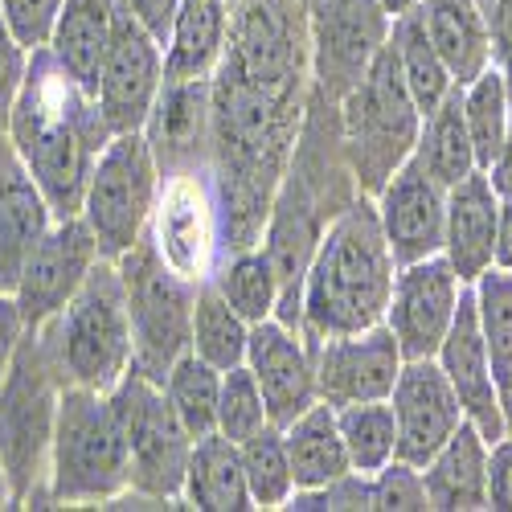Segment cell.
<instances>
[{
  "mask_svg": "<svg viewBox=\"0 0 512 512\" xmlns=\"http://www.w3.org/2000/svg\"><path fill=\"white\" fill-rule=\"evenodd\" d=\"M414 160H418L443 189H451V185L463 181L467 173H476L472 136H467V123H463V87H451L447 99H443L435 111L422 115L418 144H414Z\"/></svg>",
  "mask_w": 512,
  "mask_h": 512,
  "instance_id": "30",
  "label": "cell"
},
{
  "mask_svg": "<svg viewBox=\"0 0 512 512\" xmlns=\"http://www.w3.org/2000/svg\"><path fill=\"white\" fill-rule=\"evenodd\" d=\"M54 209L46 193L29 177L25 160L13 140L0 132V291H13L21 263L29 259L33 242L50 230Z\"/></svg>",
  "mask_w": 512,
  "mask_h": 512,
  "instance_id": "23",
  "label": "cell"
},
{
  "mask_svg": "<svg viewBox=\"0 0 512 512\" xmlns=\"http://www.w3.org/2000/svg\"><path fill=\"white\" fill-rule=\"evenodd\" d=\"M115 13H119V0H62V13L46 41L50 54L62 62V70L91 95L99 82L111 29H115Z\"/></svg>",
  "mask_w": 512,
  "mask_h": 512,
  "instance_id": "27",
  "label": "cell"
},
{
  "mask_svg": "<svg viewBox=\"0 0 512 512\" xmlns=\"http://www.w3.org/2000/svg\"><path fill=\"white\" fill-rule=\"evenodd\" d=\"M291 512H316V508H373V492H369V476L361 472H345V476H336L320 488H300V492H291V500L283 504Z\"/></svg>",
  "mask_w": 512,
  "mask_h": 512,
  "instance_id": "41",
  "label": "cell"
},
{
  "mask_svg": "<svg viewBox=\"0 0 512 512\" xmlns=\"http://www.w3.org/2000/svg\"><path fill=\"white\" fill-rule=\"evenodd\" d=\"M398 263L381 234L373 197L357 193L328 222L300 287V332L308 340L365 332L386 320Z\"/></svg>",
  "mask_w": 512,
  "mask_h": 512,
  "instance_id": "3",
  "label": "cell"
},
{
  "mask_svg": "<svg viewBox=\"0 0 512 512\" xmlns=\"http://www.w3.org/2000/svg\"><path fill=\"white\" fill-rule=\"evenodd\" d=\"M160 193V164L144 132H119L103 144L87 193H82V222L91 226L103 259H119L132 250L152 218V205Z\"/></svg>",
  "mask_w": 512,
  "mask_h": 512,
  "instance_id": "9",
  "label": "cell"
},
{
  "mask_svg": "<svg viewBox=\"0 0 512 512\" xmlns=\"http://www.w3.org/2000/svg\"><path fill=\"white\" fill-rule=\"evenodd\" d=\"M390 406L398 422V459L414 467H422L467 422L435 357L402 361V373L390 390Z\"/></svg>",
  "mask_w": 512,
  "mask_h": 512,
  "instance_id": "18",
  "label": "cell"
},
{
  "mask_svg": "<svg viewBox=\"0 0 512 512\" xmlns=\"http://www.w3.org/2000/svg\"><path fill=\"white\" fill-rule=\"evenodd\" d=\"M115 267L123 279L127 320H132V373L160 386L173 361L189 353L197 283L168 267L148 234L132 250H123Z\"/></svg>",
  "mask_w": 512,
  "mask_h": 512,
  "instance_id": "8",
  "label": "cell"
},
{
  "mask_svg": "<svg viewBox=\"0 0 512 512\" xmlns=\"http://www.w3.org/2000/svg\"><path fill=\"white\" fill-rule=\"evenodd\" d=\"M381 234L390 242L394 263H418L443 254V218H447V189L410 156L398 173L373 197Z\"/></svg>",
  "mask_w": 512,
  "mask_h": 512,
  "instance_id": "20",
  "label": "cell"
},
{
  "mask_svg": "<svg viewBox=\"0 0 512 512\" xmlns=\"http://www.w3.org/2000/svg\"><path fill=\"white\" fill-rule=\"evenodd\" d=\"M369 492H373V508H381V512H418V508H426L422 472L414 463H402V459H390L381 472H373Z\"/></svg>",
  "mask_w": 512,
  "mask_h": 512,
  "instance_id": "40",
  "label": "cell"
},
{
  "mask_svg": "<svg viewBox=\"0 0 512 512\" xmlns=\"http://www.w3.org/2000/svg\"><path fill=\"white\" fill-rule=\"evenodd\" d=\"M488 181H492V189H496L500 197H512V119H508V136H504V144H500V156H496L492 168H488Z\"/></svg>",
  "mask_w": 512,
  "mask_h": 512,
  "instance_id": "48",
  "label": "cell"
},
{
  "mask_svg": "<svg viewBox=\"0 0 512 512\" xmlns=\"http://www.w3.org/2000/svg\"><path fill=\"white\" fill-rule=\"evenodd\" d=\"M308 95L312 58L300 0H230L226 50L209 74V168L226 250L263 238Z\"/></svg>",
  "mask_w": 512,
  "mask_h": 512,
  "instance_id": "1",
  "label": "cell"
},
{
  "mask_svg": "<svg viewBox=\"0 0 512 512\" xmlns=\"http://www.w3.org/2000/svg\"><path fill=\"white\" fill-rule=\"evenodd\" d=\"M418 5H422V0H381V9L390 13V21L402 17V13H410V9H418Z\"/></svg>",
  "mask_w": 512,
  "mask_h": 512,
  "instance_id": "49",
  "label": "cell"
},
{
  "mask_svg": "<svg viewBox=\"0 0 512 512\" xmlns=\"http://www.w3.org/2000/svg\"><path fill=\"white\" fill-rule=\"evenodd\" d=\"M267 406H263V390L254 373L246 365H234L222 373V394H218V426L213 431L234 439V443H246L250 435H259L267 426Z\"/></svg>",
  "mask_w": 512,
  "mask_h": 512,
  "instance_id": "39",
  "label": "cell"
},
{
  "mask_svg": "<svg viewBox=\"0 0 512 512\" xmlns=\"http://www.w3.org/2000/svg\"><path fill=\"white\" fill-rule=\"evenodd\" d=\"M496 209L500 193L492 189L488 173L476 168L447 189V218H443V259L459 275L463 287H472L488 267L496 250Z\"/></svg>",
  "mask_w": 512,
  "mask_h": 512,
  "instance_id": "22",
  "label": "cell"
},
{
  "mask_svg": "<svg viewBox=\"0 0 512 512\" xmlns=\"http://www.w3.org/2000/svg\"><path fill=\"white\" fill-rule=\"evenodd\" d=\"M492 267L512 271V197H500V209H496V250H492Z\"/></svg>",
  "mask_w": 512,
  "mask_h": 512,
  "instance_id": "47",
  "label": "cell"
},
{
  "mask_svg": "<svg viewBox=\"0 0 512 512\" xmlns=\"http://www.w3.org/2000/svg\"><path fill=\"white\" fill-rule=\"evenodd\" d=\"M336 422H340V439H345L353 472L373 476L390 459H398V422H394L390 398L340 406L336 410Z\"/></svg>",
  "mask_w": 512,
  "mask_h": 512,
  "instance_id": "36",
  "label": "cell"
},
{
  "mask_svg": "<svg viewBox=\"0 0 512 512\" xmlns=\"http://www.w3.org/2000/svg\"><path fill=\"white\" fill-rule=\"evenodd\" d=\"M181 500L201 512H246L254 508L246 472H242V451L234 439L209 431L193 439L185 480H181Z\"/></svg>",
  "mask_w": 512,
  "mask_h": 512,
  "instance_id": "26",
  "label": "cell"
},
{
  "mask_svg": "<svg viewBox=\"0 0 512 512\" xmlns=\"http://www.w3.org/2000/svg\"><path fill=\"white\" fill-rule=\"evenodd\" d=\"M390 50H394V62L402 70V82H406L414 107L422 115L435 111L447 99V91L455 87V78L443 66L439 50L431 46V37H426L418 9H410V13H402V17L390 21Z\"/></svg>",
  "mask_w": 512,
  "mask_h": 512,
  "instance_id": "32",
  "label": "cell"
},
{
  "mask_svg": "<svg viewBox=\"0 0 512 512\" xmlns=\"http://www.w3.org/2000/svg\"><path fill=\"white\" fill-rule=\"evenodd\" d=\"M488 508L512 512V435L488 447Z\"/></svg>",
  "mask_w": 512,
  "mask_h": 512,
  "instance_id": "44",
  "label": "cell"
},
{
  "mask_svg": "<svg viewBox=\"0 0 512 512\" xmlns=\"http://www.w3.org/2000/svg\"><path fill=\"white\" fill-rule=\"evenodd\" d=\"M463 283L451 271V263L443 254L418 263H402L394 275V291H390V308H386V324L398 340V349L406 361L418 357H435L443 336L455 320Z\"/></svg>",
  "mask_w": 512,
  "mask_h": 512,
  "instance_id": "16",
  "label": "cell"
},
{
  "mask_svg": "<svg viewBox=\"0 0 512 512\" xmlns=\"http://www.w3.org/2000/svg\"><path fill=\"white\" fill-rule=\"evenodd\" d=\"M37 332L66 386L111 394L132 369V320H127L119 267L99 259L70 295V304Z\"/></svg>",
  "mask_w": 512,
  "mask_h": 512,
  "instance_id": "4",
  "label": "cell"
},
{
  "mask_svg": "<svg viewBox=\"0 0 512 512\" xmlns=\"http://www.w3.org/2000/svg\"><path fill=\"white\" fill-rule=\"evenodd\" d=\"M312 91L340 103L390 41V13L381 0H308Z\"/></svg>",
  "mask_w": 512,
  "mask_h": 512,
  "instance_id": "12",
  "label": "cell"
},
{
  "mask_svg": "<svg viewBox=\"0 0 512 512\" xmlns=\"http://www.w3.org/2000/svg\"><path fill=\"white\" fill-rule=\"evenodd\" d=\"M144 234L160 250V259L189 283H205L213 275L226 254V222L209 164H185L160 173V193Z\"/></svg>",
  "mask_w": 512,
  "mask_h": 512,
  "instance_id": "10",
  "label": "cell"
},
{
  "mask_svg": "<svg viewBox=\"0 0 512 512\" xmlns=\"http://www.w3.org/2000/svg\"><path fill=\"white\" fill-rule=\"evenodd\" d=\"M127 492V439L111 394L62 386L46 504H111Z\"/></svg>",
  "mask_w": 512,
  "mask_h": 512,
  "instance_id": "5",
  "label": "cell"
},
{
  "mask_svg": "<svg viewBox=\"0 0 512 512\" xmlns=\"http://www.w3.org/2000/svg\"><path fill=\"white\" fill-rule=\"evenodd\" d=\"M209 283L226 295V304L246 324H259V320L279 312V271H275V263H271V254H267L263 242L226 250L222 263L213 267Z\"/></svg>",
  "mask_w": 512,
  "mask_h": 512,
  "instance_id": "31",
  "label": "cell"
},
{
  "mask_svg": "<svg viewBox=\"0 0 512 512\" xmlns=\"http://www.w3.org/2000/svg\"><path fill=\"white\" fill-rule=\"evenodd\" d=\"M160 390L173 406V414L181 418V426L201 439L218 426V394H222V369H213L209 361H201L197 353H181L173 361V369L164 373Z\"/></svg>",
  "mask_w": 512,
  "mask_h": 512,
  "instance_id": "35",
  "label": "cell"
},
{
  "mask_svg": "<svg viewBox=\"0 0 512 512\" xmlns=\"http://www.w3.org/2000/svg\"><path fill=\"white\" fill-rule=\"evenodd\" d=\"M230 33V0H181L164 41V78H209Z\"/></svg>",
  "mask_w": 512,
  "mask_h": 512,
  "instance_id": "28",
  "label": "cell"
},
{
  "mask_svg": "<svg viewBox=\"0 0 512 512\" xmlns=\"http://www.w3.org/2000/svg\"><path fill=\"white\" fill-rule=\"evenodd\" d=\"M508 119H512V91H508L504 70L492 62L484 74H476L463 87V123H467V136H472L476 168H484V173L500 156V144L508 136Z\"/></svg>",
  "mask_w": 512,
  "mask_h": 512,
  "instance_id": "34",
  "label": "cell"
},
{
  "mask_svg": "<svg viewBox=\"0 0 512 512\" xmlns=\"http://www.w3.org/2000/svg\"><path fill=\"white\" fill-rule=\"evenodd\" d=\"M246 336L250 324L226 304V295L213 287L209 279L197 283V300H193V328H189V353L209 361L213 369H234L246 361Z\"/></svg>",
  "mask_w": 512,
  "mask_h": 512,
  "instance_id": "33",
  "label": "cell"
},
{
  "mask_svg": "<svg viewBox=\"0 0 512 512\" xmlns=\"http://www.w3.org/2000/svg\"><path fill=\"white\" fill-rule=\"evenodd\" d=\"M435 361L451 381V390H455V398L463 406V418L484 435V443L492 447L496 439H504L508 435L504 398H500V386L492 377V361H488V349H484V336H480L472 287H463L455 320H451V328L443 336Z\"/></svg>",
  "mask_w": 512,
  "mask_h": 512,
  "instance_id": "19",
  "label": "cell"
},
{
  "mask_svg": "<svg viewBox=\"0 0 512 512\" xmlns=\"http://www.w3.org/2000/svg\"><path fill=\"white\" fill-rule=\"evenodd\" d=\"M144 136L160 173L209 164V78H164Z\"/></svg>",
  "mask_w": 512,
  "mask_h": 512,
  "instance_id": "21",
  "label": "cell"
},
{
  "mask_svg": "<svg viewBox=\"0 0 512 512\" xmlns=\"http://www.w3.org/2000/svg\"><path fill=\"white\" fill-rule=\"evenodd\" d=\"M504 418H508V435H512V390H508V398H504Z\"/></svg>",
  "mask_w": 512,
  "mask_h": 512,
  "instance_id": "51",
  "label": "cell"
},
{
  "mask_svg": "<svg viewBox=\"0 0 512 512\" xmlns=\"http://www.w3.org/2000/svg\"><path fill=\"white\" fill-rule=\"evenodd\" d=\"M160 87H164V46L119 5L95 82V103L111 127V136L144 132Z\"/></svg>",
  "mask_w": 512,
  "mask_h": 512,
  "instance_id": "13",
  "label": "cell"
},
{
  "mask_svg": "<svg viewBox=\"0 0 512 512\" xmlns=\"http://www.w3.org/2000/svg\"><path fill=\"white\" fill-rule=\"evenodd\" d=\"M336 115H340V144H345L353 181L365 197H377L381 185L414 156L418 127H422V111L406 91L390 41L381 46V54L361 74L357 87L336 103Z\"/></svg>",
  "mask_w": 512,
  "mask_h": 512,
  "instance_id": "7",
  "label": "cell"
},
{
  "mask_svg": "<svg viewBox=\"0 0 512 512\" xmlns=\"http://www.w3.org/2000/svg\"><path fill=\"white\" fill-rule=\"evenodd\" d=\"M5 136L13 140L37 189L46 193L54 218H70L82 209V193L103 144L111 140V127L99 115L95 95L62 70L50 46H37L29 50Z\"/></svg>",
  "mask_w": 512,
  "mask_h": 512,
  "instance_id": "2",
  "label": "cell"
},
{
  "mask_svg": "<svg viewBox=\"0 0 512 512\" xmlns=\"http://www.w3.org/2000/svg\"><path fill=\"white\" fill-rule=\"evenodd\" d=\"M111 402L119 410L123 439H127V488L164 508L181 500L193 435L173 414L164 390L156 381L127 369V377L111 390Z\"/></svg>",
  "mask_w": 512,
  "mask_h": 512,
  "instance_id": "11",
  "label": "cell"
},
{
  "mask_svg": "<svg viewBox=\"0 0 512 512\" xmlns=\"http://www.w3.org/2000/svg\"><path fill=\"white\" fill-rule=\"evenodd\" d=\"M242 365L254 373V381H259L271 426H287L291 418H300L312 402H320L308 336L300 328L275 320V316L250 324L246 361Z\"/></svg>",
  "mask_w": 512,
  "mask_h": 512,
  "instance_id": "17",
  "label": "cell"
},
{
  "mask_svg": "<svg viewBox=\"0 0 512 512\" xmlns=\"http://www.w3.org/2000/svg\"><path fill=\"white\" fill-rule=\"evenodd\" d=\"M25 332H29V328H25V316H21V308H17V295H13V291H0V377L9 373L13 353H17V345H21Z\"/></svg>",
  "mask_w": 512,
  "mask_h": 512,
  "instance_id": "46",
  "label": "cell"
},
{
  "mask_svg": "<svg viewBox=\"0 0 512 512\" xmlns=\"http://www.w3.org/2000/svg\"><path fill=\"white\" fill-rule=\"evenodd\" d=\"M418 472L426 488V508L439 512L488 508V443L472 422H463Z\"/></svg>",
  "mask_w": 512,
  "mask_h": 512,
  "instance_id": "24",
  "label": "cell"
},
{
  "mask_svg": "<svg viewBox=\"0 0 512 512\" xmlns=\"http://www.w3.org/2000/svg\"><path fill=\"white\" fill-rule=\"evenodd\" d=\"M62 386L66 381L41 332H25L9 373L0 377V463L13 484V500L29 508H46L50 443Z\"/></svg>",
  "mask_w": 512,
  "mask_h": 512,
  "instance_id": "6",
  "label": "cell"
},
{
  "mask_svg": "<svg viewBox=\"0 0 512 512\" xmlns=\"http://www.w3.org/2000/svg\"><path fill=\"white\" fill-rule=\"evenodd\" d=\"M238 451H242V472H246V488H250L254 508H283L295 492L283 431L267 422L259 435L238 443Z\"/></svg>",
  "mask_w": 512,
  "mask_h": 512,
  "instance_id": "38",
  "label": "cell"
},
{
  "mask_svg": "<svg viewBox=\"0 0 512 512\" xmlns=\"http://www.w3.org/2000/svg\"><path fill=\"white\" fill-rule=\"evenodd\" d=\"M119 5L132 13L160 46L168 41V33H173V21H177V9H181V0H119Z\"/></svg>",
  "mask_w": 512,
  "mask_h": 512,
  "instance_id": "45",
  "label": "cell"
},
{
  "mask_svg": "<svg viewBox=\"0 0 512 512\" xmlns=\"http://www.w3.org/2000/svg\"><path fill=\"white\" fill-rule=\"evenodd\" d=\"M17 500H13V484H9V476H5V463H0V508H13Z\"/></svg>",
  "mask_w": 512,
  "mask_h": 512,
  "instance_id": "50",
  "label": "cell"
},
{
  "mask_svg": "<svg viewBox=\"0 0 512 512\" xmlns=\"http://www.w3.org/2000/svg\"><path fill=\"white\" fill-rule=\"evenodd\" d=\"M25 66H29V50L13 37V29L0 17V132L9 123V107L21 91V78H25Z\"/></svg>",
  "mask_w": 512,
  "mask_h": 512,
  "instance_id": "43",
  "label": "cell"
},
{
  "mask_svg": "<svg viewBox=\"0 0 512 512\" xmlns=\"http://www.w3.org/2000/svg\"><path fill=\"white\" fill-rule=\"evenodd\" d=\"M99 259H103L99 242H95L91 226L82 222V213L54 218L50 230L33 242L29 259L21 263L17 287H13L17 308L25 316V328L29 332L46 328L70 304V295L82 287V279L91 275V267Z\"/></svg>",
  "mask_w": 512,
  "mask_h": 512,
  "instance_id": "14",
  "label": "cell"
},
{
  "mask_svg": "<svg viewBox=\"0 0 512 512\" xmlns=\"http://www.w3.org/2000/svg\"><path fill=\"white\" fill-rule=\"evenodd\" d=\"M283 431V447H287V463H291V480L295 492L300 488H320L336 476L353 472L345 439H340V422H336V406L328 402H312L300 418H291Z\"/></svg>",
  "mask_w": 512,
  "mask_h": 512,
  "instance_id": "29",
  "label": "cell"
},
{
  "mask_svg": "<svg viewBox=\"0 0 512 512\" xmlns=\"http://www.w3.org/2000/svg\"><path fill=\"white\" fill-rule=\"evenodd\" d=\"M58 13H62V0H0V17H5V25L25 50L46 46Z\"/></svg>",
  "mask_w": 512,
  "mask_h": 512,
  "instance_id": "42",
  "label": "cell"
},
{
  "mask_svg": "<svg viewBox=\"0 0 512 512\" xmlns=\"http://www.w3.org/2000/svg\"><path fill=\"white\" fill-rule=\"evenodd\" d=\"M300 5H308V0H300Z\"/></svg>",
  "mask_w": 512,
  "mask_h": 512,
  "instance_id": "52",
  "label": "cell"
},
{
  "mask_svg": "<svg viewBox=\"0 0 512 512\" xmlns=\"http://www.w3.org/2000/svg\"><path fill=\"white\" fill-rule=\"evenodd\" d=\"M422 29L439 50L443 66L451 70L455 87H467L476 74H484L492 58V29L480 9V0H422L418 5Z\"/></svg>",
  "mask_w": 512,
  "mask_h": 512,
  "instance_id": "25",
  "label": "cell"
},
{
  "mask_svg": "<svg viewBox=\"0 0 512 512\" xmlns=\"http://www.w3.org/2000/svg\"><path fill=\"white\" fill-rule=\"evenodd\" d=\"M472 300H476L484 349L492 361V377L500 386V398H508L512 390V271L488 267L472 283Z\"/></svg>",
  "mask_w": 512,
  "mask_h": 512,
  "instance_id": "37",
  "label": "cell"
},
{
  "mask_svg": "<svg viewBox=\"0 0 512 512\" xmlns=\"http://www.w3.org/2000/svg\"><path fill=\"white\" fill-rule=\"evenodd\" d=\"M312 345V369H316V394L328 406H353V402H377L390 398L394 381L402 373V349L386 324H373L365 332L324 336L308 340Z\"/></svg>",
  "mask_w": 512,
  "mask_h": 512,
  "instance_id": "15",
  "label": "cell"
}]
</instances>
